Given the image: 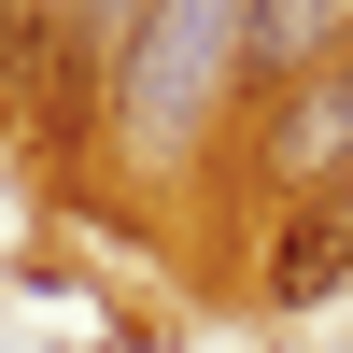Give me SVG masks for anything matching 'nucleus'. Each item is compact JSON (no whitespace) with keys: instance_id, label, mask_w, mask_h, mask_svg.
Listing matches in <instances>:
<instances>
[{"instance_id":"1","label":"nucleus","mask_w":353,"mask_h":353,"mask_svg":"<svg viewBox=\"0 0 353 353\" xmlns=\"http://www.w3.org/2000/svg\"><path fill=\"white\" fill-rule=\"evenodd\" d=\"M241 71V0H156L128 43V71H113V113H128L141 156H170V141L212 113V85Z\"/></svg>"},{"instance_id":"2","label":"nucleus","mask_w":353,"mask_h":353,"mask_svg":"<svg viewBox=\"0 0 353 353\" xmlns=\"http://www.w3.org/2000/svg\"><path fill=\"white\" fill-rule=\"evenodd\" d=\"M353 283V170H311L269 226V311H325Z\"/></svg>"},{"instance_id":"3","label":"nucleus","mask_w":353,"mask_h":353,"mask_svg":"<svg viewBox=\"0 0 353 353\" xmlns=\"http://www.w3.org/2000/svg\"><path fill=\"white\" fill-rule=\"evenodd\" d=\"M339 14H353V0H241V71L283 99V85H297L311 57L339 43Z\"/></svg>"},{"instance_id":"4","label":"nucleus","mask_w":353,"mask_h":353,"mask_svg":"<svg viewBox=\"0 0 353 353\" xmlns=\"http://www.w3.org/2000/svg\"><path fill=\"white\" fill-rule=\"evenodd\" d=\"M28 14H43V0H0V71H14V43H28Z\"/></svg>"}]
</instances>
